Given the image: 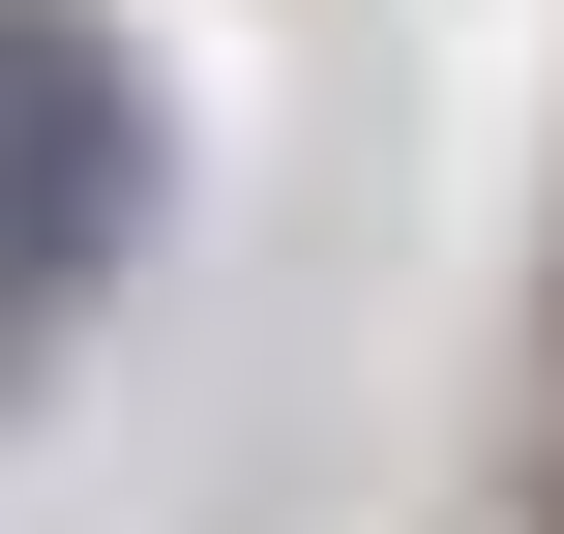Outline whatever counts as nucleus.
Listing matches in <instances>:
<instances>
[{"mask_svg": "<svg viewBox=\"0 0 564 534\" xmlns=\"http://www.w3.org/2000/svg\"><path fill=\"white\" fill-rule=\"evenodd\" d=\"M119 238H149V89H119L59 0H0V327L89 297Z\"/></svg>", "mask_w": 564, "mask_h": 534, "instance_id": "obj_1", "label": "nucleus"}, {"mask_svg": "<svg viewBox=\"0 0 564 534\" xmlns=\"http://www.w3.org/2000/svg\"><path fill=\"white\" fill-rule=\"evenodd\" d=\"M535 534H564V446H535Z\"/></svg>", "mask_w": 564, "mask_h": 534, "instance_id": "obj_2", "label": "nucleus"}]
</instances>
